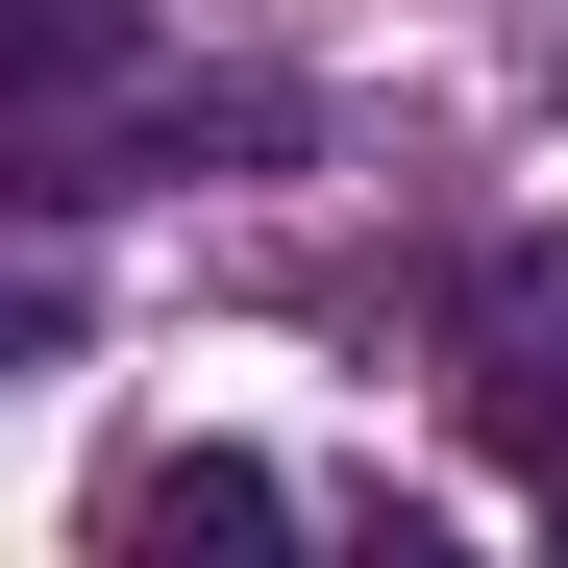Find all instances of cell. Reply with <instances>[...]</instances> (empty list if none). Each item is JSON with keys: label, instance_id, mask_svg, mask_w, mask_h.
I'll return each instance as SVG.
<instances>
[{"label": "cell", "instance_id": "cell-1", "mask_svg": "<svg viewBox=\"0 0 568 568\" xmlns=\"http://www.w3.org/2000/svg\"><path fill=\"white\" fill-rule=\"evenodd\" d=\"M100 544H124V568H173V544H297V495H272L247 445H173V469L100 495Z\"/></svg>", "mask_w": 568, "mask_h": 568}]
</instances>
